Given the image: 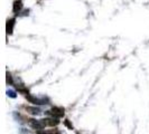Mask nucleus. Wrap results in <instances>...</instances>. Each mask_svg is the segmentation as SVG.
I'll return each instance as SVG.
<instances>
[{
  "instance_id": "obj_10",
  "label": "nucleus",
  "mask_w": 149,
  "mask_h": 134,
  "mask_svg": "<svg viewBox=\"0 0 149 134\" xmlns=\"http://www.w3.org/2000/svg\"><path fill=\"white\" fill-rule=\"evenodd\" d=\"M7 95H8V96H10L11 98H16V97H17L16 93L14 92V90H11V89H8V90H7Z\"/></svg>"
},
{
  "instance_id": "obj_3",
  "label": "nucleus",
  "mask_w": 149,
  "mask_h": 134,
  "mask_svg": "<svg viewBox=\"0 0 149 134\" xmlns=\"http://www.w3.org/2000/svg\"><path fill=\"white\" fill-rule=\"evenodd\" d=\"M28 123L29 125L33 128L35 130H43L45 126H46V123H45V119H28Z\"/></svg>"
},
{
  "instance_id": "obj_1",
  "label": "nucleus",
  "mask_w": 149,
  "mask_h": 134,
  "mask_svg": "<svg viewBox=\"0 0 149 134\" xmlns=\"http://www.w3.org/2000/svg\"><path fill=\"white\" fill-rule=\"evenodd\" d=\"M65 114V108L61 107V106H53L51 111H47V115H51L53 117H63Z\"/></svg>"
},
{
  "instance_id": "obj_8",
  "label": "nucleus",
  "mask_w": 149,
  "mask_h": 134,
  "mask_svg": "<svg viewBox=\"0 0 149 134\" xmlns=\"http://www.w3.org/2000/svg\"><path fill=\"white\" fill-rule=\"evenodd\" d=\"M36 134H60L57 131H47V130H37Z\"/></svg>"
},
{
  "instance_id": "obj_6",
  "label": "nucleus",
  "mask_w": 149,
  "mask_h": 134,
  "mask_svg": "<svg viewBox=\"0 0 149 134\" xmlns=\"http://www.w3.org/2000/svg\"><path fill=\"white\" fill-rule=\"evenodd\" d=\"M26 111H27V113L31 114V115H39L42 113V111L38 107H35V106H27Z\"/></svg>"
},
{
  "instance_id": "obj_2",
  "label": "nucleus",
  "mask_w": 149,
  "mask_h": 134,
  "mask_svg": "<svg viewBox=\"0 0 149 134\" xmlns=\"http://www.w3.org/2000/svg\"><path fill=\"white\" fill-rule=\"evenodd\" d=\"M26 98H27V101H29L30 103H33V104H37V105L48 104V103H47L48 99H47L46 97L39 98V97H35V96H33V95H30V94H27V95H26Z\"/></svg>"
},
{
  "instance_id": "obj_9",
  "label": "nucleus",
  "mask_w": 149,
  "mask_h": 134,
  "mask_svg": "<svg viewBox=\"0 0 149 134\" xmlns=\"http://www.w3.org/2000/svg\"><path fill=\"white\" fill-rule=\"evenodd\" d=\"M7 84L9 85H13L14 84V81H13V76L10 73H7Z\"/></svg>"
},
{
  "instance_id": "obj_5",
  "label": "nucleus",
  "mask_w": 149,
  "mask_h": 134,
  "mask_svg": "<svg viewBox=\"0 0 149 134\" xmlns=\"http://www.w3.org/2000/svg\"><path fill=\"white\" fill-rule=\"evenodd\" d=\"M15 21H16L15 18L9 19L7 21V27H6V29H7L8 35H11V34H13V31H14V26H15Z\"/></svg>"
},
{
  "instance_id": "obj_4",
  "label": "nucleus",
  "mask_w": 149,
  "mask_h": 134,
  "mask_svg": "<svg viewBox=\"0 0 149 134\" xmlns=\"http://www.w3.org/2000/svg\"><path fill=\"white\" fill-rule=\"evenodd\" d=\"M46 126H56L60 124V121L57 119V117H49V119H44Z\"/></svg>"
},
{
  "instance_id": "obj_7",
  "label": "nucleus",
  "mask_w": 149,
  "mask_h": 134,
  "mask_svg": "<svg viewBox=\"0 0 149 134\" xmlns=\"http://www.w3.org/2000/svg\"><path fill=\"white\" fill-rule=\"evenodd\" d=\"M22 9V2L20 0H16L14 2V7H13V10L15 14H19Z\"/></svg>"
},
{
  "instance_id": "obj_11",
  "label": "nucleus",
  "mask_w": 149,
  "mask_h": 134,
  "mask_svg": "<svg viewBox=\"0 0 149 134\" xmlns=\"http://www.w3.org/2000/svg\"><path fill=\"white\" fill-rule=\"evenodd\" d=\"M64 124H65V126H67L70 130H73V125L70 123V121H68V119H65V121H64Z\"/></svg>"
}]
</instances>
